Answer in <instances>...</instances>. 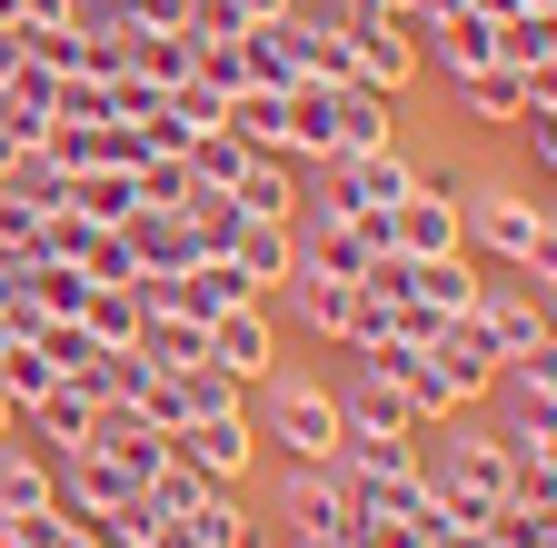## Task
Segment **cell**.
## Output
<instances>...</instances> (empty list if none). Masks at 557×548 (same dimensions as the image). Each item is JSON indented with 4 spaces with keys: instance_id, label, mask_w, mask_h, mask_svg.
I'll use <instances>...</instances> for the list:
<instances>
[{
    "instance_id": "obj_9",
    "label": "cell",
    "mask_w": 557,
    "mask_h": 548,
    "mask_svg": "<svg viewBox=\"0 0 557 548\" xmlns=\"http://www.w3.org/2000/svg\"><path fill=\"white\" fill-rule=\"evenodd\" d=\"M278 290L299 300V319H309L319 339H359V329H369V290H359V280H329V269H289Z\"/></svg>"
},
{
    "instance_id": "obj_22",
    "label": "cell",
    "mask_w": 557,
    "mask_h": 548,
    "mask_svg": "<svg viewBox=\"0 0 557 548\" xmlns=\"http://www.w3.org/2000/svg\"><path fill=\"white\" fill-rule=\"evenodd\" d=\"M60 210H81V220L120 230V220L139 210V190H129V170H70V180H60Z\"/></svg>"
},
{
    "instance_id": "obj_14",
    "label": "cell",
    "mask_w": 557,
    "mask_h": 548,
    "mask_svg": "<svg viewBox=\"0 0 557 548\" xmlns=\"http://www.w3.org/2000/svg\"><path fill=\"white\" fill-rule=\"evenodd\" d=\"M230 199H239V220H299V160L289 150H249Z\"/></svg>"
},
{
    "instance_id": "obj_33",
    "label": "cell",
    "mask_w": 557,
    "mask_h": 548,
    "mask_svg": "<svg viewBox=\"0 0 557 548\" xmlns=\"http://www.w3.org/2000/svg\"><path fill=\"white\" fill-rule=\"evenodd\" d=\"M129 190H139V210H180L199 180H189V160H139V170H129Z\"/></svg>"
},
{
    "instance_id": "obj_26",
    "label": "cell",
    "mask_w": 557,
    "mask_h": 548,
    "mask_svg": "<svg viewBox=\"0 0 557 548\" xmlns=\"http://www.w3.org/2000/svg\"><path fill=\"white\" fill-rule=\"evenodd\" d=\"M537 90H547V81H528V71H498V60L458 81V100H468L478 120H528V100H537Z\"/></svg>"
},
{
    "instance_id": "obj_5",
    "label": "cell",
    "mask_w": 557,
    "mask_h": 548,
    "mask_svg": "<svg viewBox=\"0 0 557 548\" xmlns=\"http://www.w3.org/2000/svg\"><path fill=\"white\" fill-rule=\"evenodd\" d=\"M249 449H259L249 409H220V419H180V429H170V459H180L189 478H209V489H230V478L249 468Z\"/></svg>"
},
{
    "instance_id": "obj_8",
    "label": "cell",
    "mask_w": 557,
    "mask_h": 548,
    "mask_svg": "<svg viewBox=\"0 0 557 548\" xmlns=\"http://www.w3.org/2000/svg\"><path fill=\"white\" fill-rule=\"evenodd\" d=\"M209 360H220L239 389H249V379H269V369H278V329H269V309H259V300L220 309V319H209Z\"/></svg>"
},
{
    "instance_id": "obj_17",
    "label": "cell",
    "mask_w": 557,
    "mask_h": 548,
    "mask_svg": "<svg viewBox=\"0 0 557 548\" xmlns=\"http://www.w3.org/2000/svg\"><path fill=\"white\" fill-rule=\"evenodd\" d=\"M487 389H508V409H518V419L557 429V360H547V350H518V360H498V379H487Z\"/></svg>"
},
{
    "instance_id": "obj_10",
    "label": "cell",
    "mask_w": 557,
    "mask_h": 548,
    "mask_svg": "<svg viewBox=\"0 0 557 548\" xmlns=\"http://www.w3.org/2000/svg\"><path fill=\"white\" fill-rule=\"evenodd\" d=\"M429 360L448 369V389H458V409L498 379V339L478 329V309H458V319H438V339H429Z\"/></svg>"
},
{
    "instance_id": "obj_2",
    "label": "cell",
    "mask_w": 557,
    "mask_h": 548,
    "mask_svg": "<svg viewBox=\"0 0 557 548\" xmlns=\"http://www.w3.org/2000/svg\"><path fill=\"white\" fill-rule=\"evenodd\" d=\"M468 230H478V249H487V259L528 269V280L547 290V269H557V240H547V199H528V190H487V199H468Z\"/></svg>"
},
{
    "instance_id": "obj_21",
    "label": "cell",
    "mask_w": 557,
    "mask_h": 548,
    "mask_svg": "<svg viewBox=\"0 0 557 548\" xmlns=\"http://www.w3.org/2000/svg\"><path fill=\"white\" fill-rule=\"evenodd\" d=\"M129 81H150V90L199 81V40H189V31H139V40H129Z\"/></svg>"
},
{
    "instance_id": "obj_1",
    "label": "cell",
    "mask_w": 557,
    "mask_h": 548,
    "mask_svg": "<svg viewBox=\"0 0 557 548\" xmlns=\"http://www.w3.org/2000/svg\"><path fill=\"white\" fill-rule=\"evenodd\" d=\"M259 389V419L249 429H269L289 459H309V468H329L338 459V399L329 389H309V379H289V369H269V379H249Z\"/></svg>"
},
{
    "instance_id": "obj_7",
    "label": "cell",
    "mask_w": 557,
    "mask_h": 548,
    "mask_svg": "<svg viewBox=\"0 0 557 548\" xmlns=\"http://www.w3.org/2000/svg\"><path fill=\"white\" fill-rule=\"evenodd\" d=\"M150 548H259V519H249L230 489H199L180 519H160V528H150Z\"/></svg>"
},
{
    "instance_id": "obj_30",
    "label": "cell",
    "mask_w": 557,
    "mask_h": 548,
    "mask_svg": "<svg viewBox=\"0 0 557 548\" xmlns=\"http://www.w3.org/2000/svg\"><path fill=\"white\" fill-rule=\"evenodd\" d=\"M40 509H50V459L0 449V519H40Z\"/></svg>"
},
{
    "instance_id": "obj_29",
    "label": "cell",
    "mask_w": 557,
    "mask_h": 548,
    "mask_svg": "<svg viewBox=\"0 0 557 548\" xmlns=\"http://www.w3.org/2000/svg\"><path fill=\"white\" fill-rule=\"evenodd\" d=\"M180 160H189V180H199V190H230V180L249 170V141H230V130L209 120V130H189V150H180Z\"/></svg>"
},
{
    "instance_id": "obj_34",
    "label": "cell",
    "mask_w": 557,
    "mask_h": 548,
    "mask_svg": "<svg viewBox=\"0 0 557 548\" xmlns=\"http://www.w3.org/2000/svg\"><path fill=\"white\" fill-rule=\"evenodd\" d=\"M289 11H299V0H239V21H249V31H259V21H289Z\"/></svg>"
},
{
    "instance_id": "obj_13",
    "label": "cell",
    "mask_w": 557,
    "mask_h": 548,
    "mask_svg": "<svg viewBox=\"0 0 557 548\" xmlns=\"http://www.w3.org/2000/svg\"><path fill=\"white\" fill-rule=\"evenodd\" d=\"M468 309H478V329H487V339H498V360L547 350V290H478Z\"/></svg>"
},
{
    "instance_id": "obj_3",
    "label": "cell",
    "mask_w": 557,
    "mask_h": 548,
    "mask_svg": "<svg viewBox=\"0 0 557 548\" xmlns=\"http://www.w3.org/2000/svg\"><path fill=\"white\" fill-rule=\"evenodd\" d=\"M278 519H289L299 548H348L359 538V509H348L338 468H309V459H289V478H278Z\"/></svg>"
},
{
    "instance_id": "obj_36",
    "label": "cell",
    "mask_w": 557,
    "mask_h": 548,
    "mask_svg": "<svg viewBox=\"0 0 557 548\" xmlns=\"http://www.w3.org/2000/svg\"><path fill=\"white\" fill-rule=\"evenodd\" d=\"M0 350H11V329H0Z\"/></svg>"
},
{
    "instance_id": "obj_25",
    "label": "cell",
    "mask_w": 557,
    "mask_h": 548,
    "mask_svg": "<svg viewBox=\"0 0 557 548\" xmlns=\"http://www.w3.org/2000/svg\"><path fill=\"white\" fill-rule=\"evenodd\" d=\"M338 429H359V439H408V429H418V409H408L388 379H369V369H359V399L338 409Z\"/></svg>"
},
{
    "instance_id": "obj_6",
    "label": "cell",
    "mask_w": 557,
    "mask_h": 548,
    "mask_svg": "<svg viewBox=\"0 0 557 548\" xmlns=\"http://www.w3.org/2000/svg\"><path fill=\"white\" fill-rule=\"evenodd\" d=\"M388 249H398V259H448V249H458V190L418 170V190L388 210Z\"/></svg>"
},
{
    "instance_id": "obj_23",
    "label": "cell",
    "mask_w": 557,
    "mask_h": 548,
    "mask_svg": "<svg viewBox=\"0 0 557 548\" xmlns=\"http://www.w3.org/2000/svg\"><path fill=\"white\" fill-rule=\"evenodd\" d=\"M170 409L180 419H220V409H249V389L220 360H189V369H170Z\"/></svg>"
},
{
    "instance_id": "obj_11",
    "label": "cell",
    "mask_w": 557,
    "mask_h": 548,
    "mask_svg": "<svg viewBox=\"0 0 557 548\" xmlns=\"http://www.w3.org/2000/svg\"><path fill=\"white\" fill-rule=\"evenodd\" d=\"M120 240H129V269H139V280H170V269L209 259V249L189 240V220H180V210H129V220H120Z\"/></svg>"
},
{
    "instance_id": "obj_4",
    "label": "cell",
    "mask_w": 557,
    "mask_h": 548,
    "mask_svg": "<svg viewBox=\"0 0 557 548\" xmlns=\"http://www.w3.org/2000/svg\"><path fill=\"white\" fill-rule=\"evenodd\" d=\"M338 40H348V60H359V81L369 90H408L418 81V40H398V21L379 11V0H348V11H338Z\"/></svg>"
},
{
    "instance_id": "obj_18",
    "label": "cell",
    "mask_w": 557,
    "mask_h": 548,
    "mask_svg": "<svg viewBox=\"0 0 557 548\" xmlns=\"http://www.w3.org/2000/svg\"><path fill=\"white\" fill-rule=\"evenodd\" d=\"M388 141H398V100L369 90V81H348V90H338V160H348V150H388Z\"/></svg>"
},
{
    "instance_id": "obj_24",
    "label": "cell",
    "mask_w": 557,
    "mask_h": 548,
    "mask_svg": "<svg viewBox=\"0 0 557 548\" xmlns=\"http://www.w3.org/2000/svg\"><path fill=\"white\" fill-rule=\"evenodd\" d=\"M418 50H429L448 81H468V71H487V60H498V40H487V21H478V11H448L429 40H418Z\"/></svg>"
},
{
    "instance_id": "obj_31",
    "label": "cell",
    "mask_w": 557,
    "mask_h": 548,
    "mask_svg": "<svg viewBox=\"0 0 557 548\" xmlns=\"http://www.w3.org/2000/svg\"><path fill=\"white\" fill-rule=\"evenodd\" d=\"M0 389H11V419H21V409H40V399L60 389V369L30 350V339H11V350H0Z\"/></svg>"
},
{
    "instance_id": "obj_15",
    "label": "cell",
    "mask_w": 557,
    "mask_h": 548,
    "mask_svg": "<svg viewBox=\"0 0 557 548\" xmlns=\"http://www.w3.org/2000/svg\"><path fill=\"white\" fill-rule=\"evenodd\" d=\"M21 419H30L40 439H50V459H70V449H90V439H100V399H90L81 379H60V389H50L40 409H21Z\"/></svg>"
},
{
    "instance_id": "obj_35",
    "label": "cell",
    "mask_w": 557,
    "mask_h": 548,
    "mask_svg": "<svg viewBox=\"0 0 557 548\" xmlns=\"http://www.w3.org/2000/svg\"><path fill=\"white\" fill-rule=\"evenodd\" d=\"M0 429H11V389H0Z\"/></svg>"
},
{
    "instance_id": "obj_12",
    "label": "cell",
    "mask_w": 557,
    "mask_h": 548,
    "mask_svg": "<svg viewBox=\"0 0 557 548\" xmlns=\"http://www.w3.org/2000/svg\"><path fill=\"white\" fill-rule=\"evenodd\" d=\"M289 230H299V220H239V230H230V269H239L259 300L299 269V240H289Z\"/></svg>"
},
{
    "instance_id": "obj_19",
    "label": "cell",
    "mask_w": 557,
    "mask_h": 548,
    "mask_svg": "<svg viewBox=\"0 0 557 548\" xmlns=\"http://www.w3.org/2000/svg\"><path fill=\"white\" fill-rule=\"evenodd\" d=\"M81 389H90L100 409H150V399H160V369H150V360H139V350H100Z\"/></svg>"
},
{
    "instance_id": "obj_32",
    "label": "cell",
    "mask_w": 557,
    "mask_h": 548,
    "mask_svg": "<svg viewBox=\"0 0 557 548\" xmlns=\"http://www.w3.org/2000/svg\"><path fill=\"white\" fill-rule=\"evenodd\" d=\"M30 350H40V360H50L60 379H90V360H100V339H90L81 319H40V329H30Z\"/></svg>"
},
{
    "instance_id": "obj_28",
    "label": "cell",
    "mask_w": 557,
    "mask_h": 548,
    "mask_svg": "<svg viewBox=\"0 0 557 548\" xmlns=\"http://www.w3.org/2000/svg\"><path fill=\"white\" fill-rule=\"evenodd\" d=\"M81 329L100 339V350H129V339H139V290H120V280H90V300H81Z\"/></svg>"
},
{
    "instance_id": "obj_27",
    "label": "cell",
    "mask_w": 557,
    "mask_h": 548,
    "mask_svg": "<svg viewBox=\"0 0 557 548\" xmlns=\"http://www.w3.org/2000/svg\"><path fill=\"white\" fill-rule=\"evenodd\" d=\"M408 300L418 309H438V319H458L468 300H478V280H468V259L448 249V259H408Z\"/></svg>"
},
{
    "instance_id": "obj_37",
    "label": "cell",
    "mask_w": 557,
    "mask_h": 548,
    "mask_svg": "<svg viewBox=\"0 0 557 548\" xmlns=\"http://www.w3.org/2000/svg\"><path fill=\"white\" fill-rule=\"evenodd\" d=\"M379 11H398V0H379Z\"/></svg>"
},
{
    "instance_id": "obj_20",
    "label": "cell",
    "mask_w": 557,
    "mask_h": 548,
    "mask_svg": "<svg viewBox=\"0 0 557 548\" xmlns=\"http://www.w3.org/2000/svg\"><path fill=\"white\" fill-rule=\"evenodd\" d=\"M129 350H139V360H150V369L170 379V369L209 360V329H199V319H170V309H139V339H129Z\"/></svg>"
},
{
    "instance_id": "obj_16",
    "label": "cell",
    "mask_w": 557,
    "mask_h": 548,
    "mask_svg": "<svg viewBox=\"0 0 557 548\" xmlns=\"http://www.w3.org/2000/svg\"><path fill=\"white\" fill-rule=\"evenodd\" d=\"M487 40H498V71H528V81L557 71V11H508L487 21Z\"/></svg>"
}]
</instances>
